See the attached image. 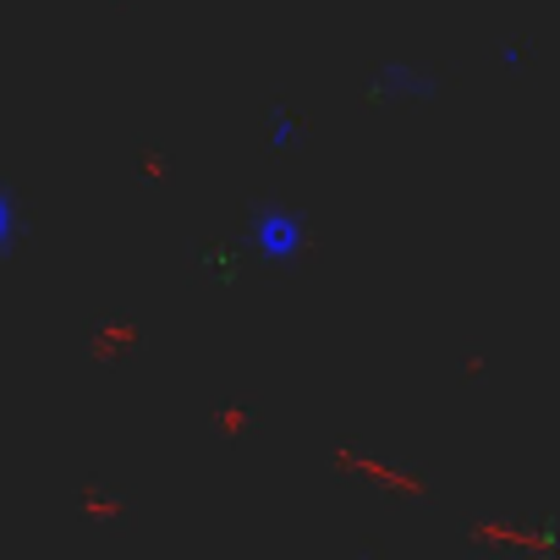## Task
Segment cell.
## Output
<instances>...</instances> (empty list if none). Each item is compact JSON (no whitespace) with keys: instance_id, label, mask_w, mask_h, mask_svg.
Here are the masks:
<instances>
[{"instance_id":"6da1fadb","label":"cell","mask_w":560,"mask_h":560,"mask_svg":"<svg viewBox=\"0 0 560 560\" xmlns=\"http://www.w3.org/2000/svg\"><path fill=\"white\" fill-rule=\"evenodd\" d=\"M247 253L269 269H292L308 258V214L292 209V203H253L247 209Z\"/></svg>"},{"instance_id":"277c9868","label":"cell","mask_w":560,"mask_h":560,"mask_svg":"<svg viewBox=\"0 0 560 560\" xmlns=\"http://www.w3.org/2000/svg\"><path fill=\"white\" fill-rule=\"evenodd\" d=\"M18 231H23V203L12 198V187L0 182V258L18 247Z\"/></svg>"},{"instance_id":"7a4b0ae2","label":"cell","mask_w":560,"mask_h":560,"mask_svg":"<svg viewBox=\"0 0 560 560\" xmlns=\"http://www.w3.org/2000/svg\"><path fill=\"white\" fill-rule=\"evenodd\" d=\"M434 72L412 67V61H385L374 72V100H434Z\"/></svg>"},{"instance_id":"3957f363","label":"cell","mask_w":560,"mask_h":560,"mask_svg":"<svg viewBox=\"0 0 560 560\" xmlns=\"http://www.w3.org/2000/svg\"><path fill=\"white\" fill-rule=\"evenodd\" d=\"M303 143V116L287 105H269V154H292Z\"/></svg>"},{"instance_id":"5b68a950","label":"cell","mask_w":560,"mask_h":560,"mask_svg":"<svg viewBox=\"0 0 560 560\" xmlns=\"http://www.w3.org/2000/svg\"><path fill=\"white\" fill-rule=\"evenodd\" d=\"M500 67H522V50L516 45H500Z\"/></svg>"}]
</instances>
